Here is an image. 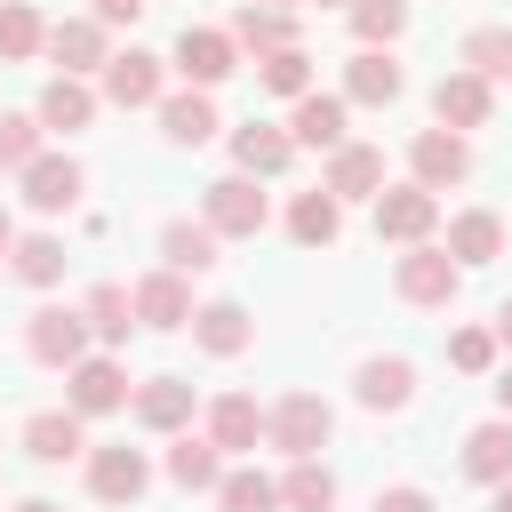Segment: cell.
Listing matches in <instances>:
<instances>
[{"label": "cell", "mask_w": 512, "mask_h": 512, "mask_svg": "<svg viewBox=\"0 0 512 512\" xmlns=\"http://www.w3.org/2000/svg\"><path fill=\"white\" fill-rule=\"evenodd\" d=\"M200 208H208L200 224H208L216 240H256V232H264V192H256V176H216Z\"/></svg>", "instance_id": "obj_1"}, {"label": "cell", "mask_w": 512, "mask_h": 512, "mask_svg": "<svg viewBox=\"0 0 512 512\" xmlns=\"http://www.w3.org/2000/svg\"><path fill=\"white\" fill-rule=\"evenodd\" d=\"M24 352H32L40 368H72V360H88V320L64 312V304H48V312L24 320Z\"/></svg>", "instance_id": "obj_2"}, {"label": "cell", "mask_w": 512, "mask_h": 512, "mask_svg": "<svg viewBox=\"0 0 512 512\" xmlns=\"http://www.w3.org/2000/svg\"><path fill=\"white\" fill-rule=\"evenodd\" d=\"M328 400L320 392H288L272 416H264V432H272V448H288V456H320V440H328Z\"/></svg>", "instance_id": "obj_3"}, {"label": "cell", "mask_w": 512, "mask_h": 512, "mask_svg": "<svg viewBox=\"0 0 512 512\" xmlns=\"http://www.w3.org/2000/svg\"><path fill=\"white\" fill-rule=\"evenodd\" d=\"M456 280H464V264H456L448 248H408V256L392 264V288H400L408 304H448Z\"/></svg>", "instance_id": "obj_4"}, {"label": "cell", "mask_w": 512, "mask_h": 512, "mask_svg": "<svg viewBox=\"0 0 512 512\" xmlns=\"http://www.w3.org/2000/svg\"><path fill=\"white\" fill-rule=\"evenodd\" d=\"M440 224V200L424 192V184H392V192H376V232L384 240H424Z\"/></svg>", "instance_id": "obj_5"}, {"label": "cell", "mask_w": 512, "mask_h": 512, "mask_svg": "<svg viewBox=\"0 0 512 512\" xmlns=\"http://www.w3.org/2000/svg\"><path fill=\"white\" fill-rule=\"evenodd\" d=\"M176 72H184L192 88H216V80L232 72V32H208V24H184V32H176Z\"/></svg>", "instance_id": "obj_6"}, {"label": "cell", "mask_w": 512, "mask_h": 512, "mask_svg": "<svg viewBox=\"0 0 512 512\" xmlns=\"http://www.w3.org/2000/svg\"><path fill=\"white\" fill-rule=\"evenodd\" d=\"M320 192H328V200H376V192H384V152H376V144H336Z\"/></svg>", "instance_id": "obj_7"}, {"label": "cell", "mask_w": 512, "mask_h": 512, "mask_svg": "<svg viewBox=\"0 0 512 512\" xmlns=\"http://www.w3.org/2000/svg\"><path fill=\"white\" fill-rule=\"evenodd\" d=\"M24 200H32L40 216H64V208L80 200V160H64V152H40V160L24 168Z\"/></svg>", "instance_id": "obj_8"}, {"label": "cell", "mask_w": 512, "mask_h": 512, "mask_svg": "<svg viewBox=\"0 0 512 512\" xmlns=\"http://www.w3.org/2000/svg\"><path fill=\"white\" fill-rule=\"evenodd\" d=\"M72 416H112L120 400H128V376H120V360H72Z\"/></svg>", "instance_id": "obj_9"}, {"label": "cell", "mask_w": 512, "mask_h": 512, "mask_svg": "<svg viewBox=\"0 0 512 512\" xmlns=\"http://www.w3.org/2000/svg\"><path fill=\"white\" fill-rule=\"evenodd\" d=\"M88 488H96L104 504H136V496L152 488V472H144L136 448H96V456H88Z\"/></svg>", "instance_id": "obj_10"}, {"label": "cell", "mask_w": 512, "mask_h": 512, "mask_svg": "<svg viewBox=\"0 0 512 512\" xmlns=\"http://www.w3.org/2000/svg\"><path fill=\"white\" fill-rule=\"evenodd\" d=\"M104 96H112L120 112L152 104V96H160V56H144V48H128V56H104Z\"/></svg>", "instance_id": "obj_11"}, {"label": "cell", "mask_w": 512, "mask_h": 512, "mask_svg": "<svg viewBox=\"0 0 512 512\" xmlns=\"http://www.w3.org/2000/svg\"><path fill=\"white\" fill-rule=\"evenodd\" d=\"M408 160H416V184H424V192H440V184H456V176L472 168V152H464V136H456V128H424Z\"/></svg>", "instance_id": "obj_12"}, {"label": "cell", "mask_w": 512, "mask_h": 512, "mask_svg": "<svg viewBox=\"0 0 512 512\" xmlns=\"http://www.w3.org/2000/svg\"><path fill=\"white\" fill-rule=\"evenodd\" d=\"M128 304H136V320H144V328H184V320H192V288H184L176 272L136 280V288H128Z\"/></svg>", "instance_id": "obj_13"}, {"label": "cell", "mask_w": 512, "mask_h": 512, "mask_svg": "<svg viewBox=\"0 0 512 512\" xmlns=\"http://www.w3.org/2000/svg\"><path fill=\"white\" fill-rule=\"evenodd\" d=\"M136 424H144V432H184V424H192V384H184V376L136 384Z\"/></svg>", "instance_id": "obj_14"}, {"label": "cell", "mask_w": 512, "mask_h": 512, "mask_svg": "<svg viewBox=\"0 0 512 512\" xmlns=\"http://www.w3.org/2000/svg\"><path fill=\"white\" fill-rule=\"evenodd\" d=\"M232 160H240V176H280L296 160V144H288V128L248 120V128H232Z\"/></svg>", "instance_id": "obj_15"}, {"label": "cell", "mask_w": 512, "mask_h": 512, "mask_svg": "<svg viewBox=\"0 0 512 512\" xmlns=\"http://www.w3.org/2000/svg\"><path fill=\"white\" fill-rule=\"evenodd\" d=\"M48 56L80 80L88 64H104V24H96V16H64V24H48Z\"/></svg>", "instance_id": "obj_16"}, {"label": "cell", "mask_w": 512, "mask_h": 512, "mask_svg": "<svg viewBox=\"0 0 512 512\" xmlns=\"http://www.w3.org/2000/svg\"><path fill=\"white\" fill-rule=\"evenodd\" d=\"M432 112H440V128H480L488 120V80L480 72H448L432 88Z\"/></svg>", "instance_id": "obj_17"}, {"label": "cell", "mask_w": 512, "mask_h": 512, "mask_svg": "<svg viewBox=\"0 0 512 512\" xmlns=\"http://www.w3.org/2000/svg\"><path fill=\"white\" fill-rule=\"evenodd\" d=\"M192 336H200V352H216V360H232V352H248V336H256V320H248L240 304H200V312H192Z\"/></svg>", "instance_id": "obj_18"}, {"label": "cell", "mask_w": 512, "mask_h": 512, "mask_svg": "<svg viewBox=\"0 0 512 512\" xmlns=\"http://www.w3.org/2000/svg\"><path fill=\"white\" fill-rule=\"evenodd\" d=\"M344 96H352V104H392V96H400V64H392L384 48H360V56L344 64Z\"/></svg>", "instance_id": "obj_19"}, {"label": "cell", "mask_w": 512, "mask_h": 512, "mask_svg": "<svg viewBox=\"0 0 512 512\" xmlns=\"http://www.w3.org/2000/svg\"><path fill=\"white\" fill-rule=\"evenodd\" d=\"M32 120H40V128H64V136H72V128H88V120H96V96H88V80H72V72H64V80H48Z\"/></svg>", "instance_id": "obj_20"}, {"label": "cell", "mask_w": 512, "mask_h": 512, "mask_svg": "<svg viewBox=\"0 0 512 512\" xmlns=\"http://www.w3.org/2000/svg\"><path fill=\"white\" fill-rule=\"evenodd\" d=\"M288 144H320V152H336V144H344V96H296Z\"/></svg>", "instance_id": "obj_21"}, {"label": "cell", "mask_w": 512, "mask_h": 512, "mask_svg": "<svg viewBox=\"0 0 512 512\" xmlns=\"http://www.w3.org/2000/svg\"><path fill=\"white\" fill-rule=\"evenodd\" d=\"M208 440H216V448H256V440H264V408H256L248 392H224V400L208 408Z\"/></svg>", "instance_id": "obj_22"}, {"label": "cell", "mask_w": 512, "mask_h": 512, "mask_svg": "<svg viewBox=\"0 0 512 512\" xmlns=\"http://www.w3.org/2000/svg\"><path fill=\"white\" fill-rule=\"evenodd\" d=\"M24 448H32V464H64V456H80V416H72V408H40V416L24 424Z\"/></svg>", "instance_id": "obj_23"}, {"label": "cell", "mask_w": 512, "mask_h": 512, "mask_svg": "<svg viewBox=\"0 0 512 512\" xmlns=\"http://www.w3.org/2000/svg\"><path fill=\"white\" fill-rule=\"evenodd\" d=\"M232 48H256V56H280V48H296V24H288L280 8H256V0H248V8L232 16Z\"/></svg>", "instance_id": "obj_24"}, {"label": "cell", "mask_w": 512, "mask_h": 512, "mask_svg": "<svg viewBox=\"0 0 512 512\" xmlns=\"http://www.w3.org/2000/svg\"><path fill=\"white\" fill-rule=\"evenodd\" d=\"M504 248V216H488V208H464L456 224H448V256L456 264H488Z\"/></svg>", "instance_id": "obj_25"}, {"label": "cell", "mask_w": 512, "mask_h": 512, "mask_svg": "<svg viewBox=\"0 0 512 512\" xmlns=\"http://www.w3.org/2000/svg\"><path fill=\"white\" fill-rule=\"evenodd\" d=\"M464 472H472V480H488V488H496V480H512V416H504V424H480V432L464 440Z\"/></svg>", "instance_id": "obj_26"}, {"label": "cell", "mask_w": 512, "mask_h": 512, "mask_svg": "<svg viewBox=\"0 0 512 512\" xmlns=\"http://www.w3.org/2000/svg\"><path fill=\"white\" fill-rule=\"evenodd\" d=\"M160 128H168L176 144H208V136H216V104H208L200 88H184V96L160 104Z\"/></svg>", "instance_id": "obj_27"}, {"label": "cell", "mask_w": 512, "mask_h": 512, "mask_svg": "<svg viewBox=\"0 0 512 512\" xmlns=\"http://www.w3.org/2000/svg\"><path fill=\"white\" fill-rule=\"evenodd\" d=\"M160 256H168L176 280H184V272H208V264H216V232H208V224H168V232H160Z\"/></svg>", "instance_id": "obj_28"}, {"label": "cell", "mask_w": 512, "mask_h": 512, "mask_svg": "<svg viewBox=\"0 0 512 512\" xmlns=\"http://www.w3.org/2000/svg\"><path fill=\"white\" fill-rule=\"evenodd\" d=\"M336 200L328 192H296V208H288V232H296V248H328L336 240Z\"/></svg>", "instance_id": "obj_29"}, {"label": "cell", "mask_w": 512, "mask_h": 512, "mask_svg": "<svg viewBox=\"0 0 512 512\" xmlns=\"http://www.w3.org/2000/svg\"><path fill=\"white\" fill-rule=\"evenodd\" d=\"M168 480H176V488H216V480H224L216 440H192V432H184V440L168 448Z\"/></svg>", "instance_id": "obj_30"}, {"label": "cell", "mask_w": 512, "mask_h": 512, "mask_svg": "<svg viewBox=\"0 0 512 512\" xmlns=\"http://www.w3.org/2000/svg\"><path fill=\"white\" fill-rule=\"evenodd\" d=\"M280 504H296V512H328V504H336V480H328V464L296 456V464H288V480H280Z\"/></svg>", "instance_id": "obj_31"}, {"label": "cell", "mask_w": 512, "mask_h": 512, "mask_svg": "<svg viewBox=\"0 0 512 512\" xmlns=\"http://www.w3.org/2000/svg\"><path fill=\"white\" fill-rule=\"evenodd\" d=\"M32 48H48V24L24 0H0V64H24Z\"/></svg>", "instance_id": "obj_32"}, {"label": "cell", "mask_w": 512, "mask_h": 512, "mask_svg": "<svg viewBox=\"0 0 512 512\" xmlns=\"http://www.w3.org/2000/svg\"><path fill=\"white\" fill-rule=\"evenodd\" d=\"M8 256H16V280H32V288L64 280V240H56V232H32V240H16Z\"/></svg>", "instance_id": "obj_33"}, {"label": "cell", "mask_w": 512, "mask_h": 512, "mask_svg": "<svg viewBox=\"0 0 512 512\" xmlns=\"http://www.w3.org/2000/svg\"><path fill=\"white\" fill-rule=\"evenodd\" d=\"M408 360H360V400L368 408H408Z\"/></svg>", "instance_id": "obj_34"}, {"label": "cell", "mask_w": 512, "mask_h": 512, "mask_svg": "<svg viewBox=\"0 0 512 512\" xmlns=\"http://www.w3.org/2000/svg\"><path fill=\"white\" fill-rule=\"evenodd\" d=\"M80 320H88L104 344H128V320H136V304H128V288H112V280H104V288L88 296V312H80Z\"/></svg>", "instance_id": "obj_35"}, {"label": "cell", "mask_w": 512, "mask_h": 512, "mask_svg": "<svg viewBox=\"0 0 512 512\" xmlns=\"http://www.w3.org/2000/svg\"><path fill=\"white\" fill-rule=\"evenodd\" d=\"M464 64H472L480 80H504V72H512V32H504V24H480V32L464 40Z\"/></svg>", "instance_id": "obj_36"}, {"label": "cell", "mask_w": 512, "mask_h": 512, "mask_svg": "<svg viewBox=\"0 0 512 512\" xmlns=\"http://www.w3.org/2000/svg\"><path fill=\"white\" fill-rule=\"evenodd\" d=\"M216 496H224V512H272V504H280V488H272L264 472H224Z\"/></svg>", "instance_id": "obj_37"}, {"label": "cell", "mask_w": 512, "mask_h": 512, "mask_svg": "<svg viewBox=\"0 0 512 512\" xmlns=\"http://www.w3.org/2000/svg\"><path fill=\"white\" fill-rule=\"evenodd\" d=\"M40 160V120L32 112H0V168H32Z\"/></svg>", "instance_id": "obj_38"}, {"label": "cell", "mask_w": 512, "mask_h": 512, "mask_svg": "<svg viewBox=\"0 0 512 512\" xmlns=\"http://www.w3.org/2000/svg\"><path fill=\"white\" fill-rule=\"evenodd\" d=\"M264 88H272V96H312V56H304V48L264 56Z\"/></svg>", "instance_id": "obj_39"}, {"label": "cell", "mask_w": 512, "mask_h": 512, "mask_svg": "<svg viewBox=\"0 0 512 512\" xmlns=\"http://www.w3.org/2000/svg\"><path fill=\"white\" fill-rule=\"evenodd\" d=\"M400 24H408V0H360V8H352V32H360L368 48H376V40H392Z\"/></svg>", "instance_id": "obj_40"}, {"label": "cell", "mask_w": 512, "mask_h": 512, "mask_svg": "<svg viewBox=\"0 0 512 512\" xmlns=\"http://www.w3.org/2000/svg\"><path fill=\"white\" fill-rule=\"evenodd\" d=\"M448 360H456L464 376H480V368L496 360V336H488V328H456V336H448Z\"/></svg>", "instance_id": "obj_41"}, {"label": "cell", "mask_w": 512, "mask_h": 512, "mask_svg": "<svg viewBox=\"0 0 512 512\" xmlns=\"http://www.w3.org/2000/svg\"><path fill=\"white\" fill-rule=\"evenodd\" d=\"M376 512H432V496H424V488H384Z\"/></svg>", "instance_id": "obj_42"}, {"label": "cell", "mask_w": 512, "mask_h": 512, "mask_svg": "<svg viewBox=\"0 0 512 512\" xmlns=\"http://www.w3.org/2000/svg\"><path fill=\"white\" fill-rule=\"evenodd\" d=\"M144 0H96V24H136Z\"/></svg>", "instance_id": "obj_43"}, {"label": "cell", "mask_w": 512, "mask_h": 512, "mask_svg": "<svg viewBox=\"0 0 512 512\" xmlns=\"http://www.w3.org/2000/svg\"><path fill=\"white\" fill-rule=\"evenodd\" d=\"M496 408H504V416H512V368H504V376H496Z\"/></svg>", "instance_id": "obj_44"}, {"label": "cell", "mask_w": 512, "mask_h": 512, "mask_svg": "<svg viewBox=\"0 0 512 512\" xmlns=\"http://www.w3.org/2000/svg\"><path fill=\"white\" fill-rule=\"evenodd\" d=\"M488 336H504V344H512V304H504V312H496V328H488Z\"/></svg>", "instance_id": "obj_45"}, {"label": "cell", "mask_w": 512, "mask_h": 512, "mask_svg": "<svg viewBox=\"0 0 512 512\" xmlns=\"http://www.w3.org/2000/svg\"><path fill=\"white\" fill-rule=\"evenodd\" d=\"M8 248H16V224H8V208H0V256H8Z\"/></svg>", "instance_id": "obj_46"}, {"label": "cell", "mask_w": 512, "mask_h": 512, "mask_svg": "<svg viewBox=\"0 0 512 512\" xmlns=\"http://www.w3.org/2000/svg\"><path fill=\"white\" fill-rule=\"evenodd\" d=\"M16 512H56V504H48V496H24V504H16Z\"/></svg>", "instance_id": "obj_47"}, {"label": "cell", "mask_w": 512, "mask_h": 512, "mask_svg": "<svg viewBox=\"0 0 512 512\" xmlns=\"http://www.w3.org/2000/svg\"><path fill=\"white\" fill-rule=\"evenodd\" d=\"M496 512H512V480H496Z\"/></svg>", "instance_id": "obj_48"}, {"label": "cell", "mask_w": 512, "mask_h": 512, "mask_svg": "<svg viewBox=\"0 0 512 512\" xmlns=\"http://www.w3.org/2000/svg\"><path fill=\"white\" fill-rule=\"evenodd\" d=\"M256 8H280V0H256Z\"/></svg>", "instance_id": "obj_49"}]
</instances>
